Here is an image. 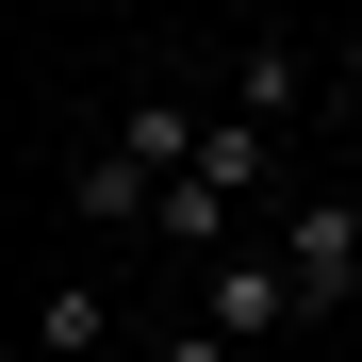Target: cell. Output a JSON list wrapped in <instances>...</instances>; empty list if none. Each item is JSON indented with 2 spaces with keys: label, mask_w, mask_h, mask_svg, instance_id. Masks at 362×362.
I'll return each instance as SVG.
<instances>
[{
  "label": "cell",
  "mask_w": 362,
  "mask_h": 362,
  "mask_svg": "<svg viewBox=\"0 0 362 362\" xmlns=\"http://www.w3.org/2000/svg\"><path fill=\"white\" fill-rule=\"evenodd\" d=\"M148 198H165V165H132L115 132H83V165H66V230L83 247H148Z\"/></svg>",
  "instance_id": "cell-1"
},
{
  "label": "cell",
  "mask_w": 362,
  "mask_h": 362,
  "mask_svg": "<svg viewBox=\"0 0 362 362\" xmlns=\"http://www.w3.org/2000/svg\"><path fill=\"white\" fill-rule=\"evenodd\" d=\"M280 264H296V296H313V313H346V296H362V181H329V198L280 214Z\"/></svg>",
  "instance_id": "cell-2"
},
{
  "label": "cell",
  "mask_w": 362,
  "mask_h": 362,
  "mask_svg": "<svg viewBox=\"0 0 362 362\" xmlns=\"http://www.w3.org/2000/svg\"><path fill=\"white\" fill-rule=\"evenodd\" d=\"M198 313H214L230 346H280L313 296H296V264H280V247H230V264H198Z\"/></svg>",
  "instance_id": "cell-3"
},
{
  "label": "cell",
  "mask_w": 362,
  "mask_h": 362,
  "mask_svg": "<svg viewBox=\"0 0 362 362\" xmlns=\"http://www.w3.org/2000/svg\"><path fill=\"white\" fill-rule=\"evenodd\" d=\"M148 247H165V264H230V247H247V181H214V165H181L165 198H148Z\"/></svg>",
  "instance_id": "cell-4"
},
{
  "label": "cell",
  "mask_w": 362,
  "mask_h": 362,
  "mask_svg": "<svg viewBox=\"0 0 362 362\" xmlns=\"http://www.w3.org/2000/svg\"><path fill=\"white\" fill-rule=\"evenodd\" d=\"M214 99L264 115V132H296V115H313V49H296V33H230V83Z\"/></svg>",
  "instance_id": "cell-5"
},
{
  "label": "cell",
  "mask_w": 362,
  "mask_h": 362,
  "mask_svg": "<svg viewBox=\"0 0 362 362\" xmlns=\"http://www.w3.org/2000/svg\"><path fill=\"white\" fill-rule=\"evenodd\" d=\"M33 362H115V280L99 264H66V280L33 296Z\"/></svg>",
  "instance_id": "cell-6"
},
{
  "label": "cell",
  "mask_w": 362,
  "mask_h": 362,
  "mask_svg": "<svg viewBox=\"0 0 362 362\" xmlns=\"http://www.w3.org/2000/svg\"><path fill=\"white\" fill-rule=\"evenodd\" d=\"M148 362H264V346H230L214 313H181V329H148Z\"/></svg>",
  "instance_id": "cell-7"
}]
</instances>
